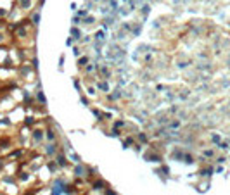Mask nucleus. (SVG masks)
<instances>
[{
  "label": "nucleus",
  "instance_id": "9d476101",
  "mask_svg": "<svg viewBox=\"0 0 230 195\" xmlns=\"http://www.w3.org/2000/svg\"><path fill=\"white\" fill-rule=\"evenodd\" d=\"M35 100L38 102L40 105H45V104H47V100H45V95H44V91H42V90H36V93H35Z\"/></svg>",
  "mask_w": 230,
  "mask_h": 195
},
{
  "label": "nucleus",
  "instance_id": "0eeeda50",
  "mask_svg": "<svg viewBox=\"0 0 230 195\" xmlns=\"http://www.w3.org/2000/svg\"><path fill=\"white\" fill-rule=\"evenodd\" d=\"M71 38L76 40V42H82V38H83V31H80V28L73 26V28H71Z\"/></svg>",
  "mask_w": 230,
  "mask_h": 195
},
{
  "label": "nucleus",
  "instance_id": "1a4fd4ad",
  "mask_svg": "<svg viewBox=\"0 0 230 195\" xmlns=\"http://www.w3.org/2000/svg\"><path fill=\"white\" fill-rule=\"evenodd\" d=\"M201 154H203V159H215V157H216V154H215V148H204Z\"/></svg>",
  "mask_w": 230,
  "mask_h": 195
},
{
  "label": "nucleus",
  "instance_id": "ddd939ff",
  "mask_svg": "<svg viewBox=\"0 0 230 195\" xmlns=\"http://www.w3.org/2000/svg\"><path fill=\"white\" fill-rule=\"evenodd\" d=\"M135 142H139V143H142V145H145V143L149 142V138H147V135L145 133H142V131H139V133H137V136H135Z\"/></svg>",
  "mask_w": 230,
  "mask_h": 195
},
{
  "label": "nucleus",
  "instance_id": "9b49d317",
  "mask_svg": "<svg viewBox=\"0 0 230 195\" xmlns=\"http://www.w3.org/2000/svg\"><path fill=\"white\" fill-rule=\"evenodd\" d=\"M209 138H211V143H213V145H220V143L223 142V138H221L220 133H211V135H209Z\"/></svg>",
  "mask_w": 230,
  "mask_h": 195
},
{
  "label": "nucleus",
  "instance_id": "412c9836",
  "mask_svg": "<svg viewBox=\"0 0 230 195\" xmlns=\"http://www.w3.org/2000/svg\"><path fill=\"white\" fill-rule=\"evenodd\" d=\"M73 52H74V55H78V54H80V48H78V47H74V48H73Z\"/></svg>",
  "mask_w": 230,
  "mask_h": 195
},
{
  "label": "nucleus",
  "instance_id": "2eb2a0df",
  "mask_svg": "<svg viewBox=\"0 0 230 195\" xmlns=\"http://www.w3.org/2000/svg\"><path fill=\"white\" fill-rule=\"evenodd\" d=\"M87 91H88V95H90V97H95L97 95V88L94 87L92 83H88V85H87Z\"/></svg>",
  "mask_w": 230,
  "mask_h": 195
},
{
  "label": "nucleus",
  "instance_id": "6e6552de",
  "mask_svg": "<svg viewBox=\"0 0 230 195\" xmlns=\"http://www.w3.org/2000/svg\"><path fill=\"white\" fill-rule=\"evenodd\" d=\"M92 188H95V190H106L107 185L104 183V180H94V181H92Z\"/></svg>",
  "mask_w": 230,
  "mask_h": 195
},
{
  "label": "nucleus",
  "instance_id": "f03ea898",
  "mask_svg": "<svg viewBox=\"0 0 230 195\" xmlns=\"http://www.w3.org/2000/svg\"><path fill=\"white\" fill-rule=\"evenodd\" d=\"M87 173H88V168L85 164H82V162H78V164L73 168V174L76 178H85V176H87Z\"/></svg>",
  "mask_w": 230,
  "mask_h": 195
},
{
  "label": "nucleus",
  "instance_id": "dca6fc26",
  "mask_svg": "<svg viewBox=\"0 0 230 195\" xmlns=\"http://www.w3.org/2000/svg\"><path fill=\"white\" fill-rule=\"evenodd\" d=\"M19 5H21V9H30L31 0H19Z\"/></svg>",
  "mask_w": 230,
  "mask_h": 195
},
{
  "label": "nucleus",
  "instance_id": "4468645a",
  "mask_svg": "<svg viewBox=\"0 0 230 195\" xmlns=\"http://www.w3.org/2000/svg\"><path fill=\"white\" fill-rule=\"evenodd\" d=\"M30 19H31V22H33V26L36 28V26H38V22H40V14L38 12H33Z\"/></svg>",
  "mask_w": 230,
  "mask_h": 195
},
{
  "label": "nucleus",
  "instance_id": "f257e3e1",
  "mask_svg": "<svg viewBox=\"0 0 230 195\" xmlns=\"http://www.w3.org/2000/svg\"><path fill=\"white\" fill-rule=\"evenodd\" d=\"M30 140H33V143H35V145H38V143H44V142H45V131L42 130V128H36V126H33Z\"/></svg>",
  "mask_w": 230,
  "mask_h": 195
},
{
  "label": "nucleus",
  "instance_id": "f8f14e48",
  "mask_svg": "<svg viewBox=\"0 0 230 195\" xmlns=\"http://www.w3.org/2000/svg\"><path fill=\"white\" fill-rule=\"evenodd\" d=\"M182 128V121L180 119H173L168 123V130H180Z\"/></svg>",
  "mask_w": 230,
  "mask_h": 195
},
{
  "label": "nucleus",
  "instance_id": "6ab92c4d",
  "mask_svg": "<svg viewBox=\"0 0 230 195\" xmlns=\"http://www.w3.org/2000/svg\"><path fill=\"white\" fill-rule=\"evenodd\" d=\"M104 195H119V193H118V192H114V190H111V188H106Z\"/></svg>",
  "mask_w": 230,
  "mask_h": 195
},
{
  "label": "nucleus",
  "instance_id": "39448f33",
  "mask_svg": "<svg viewBox=\"0 0 230 195\" xmlns=\"http://www.w3.org/2000/svg\"><path fill=\"white\" fill-rule=\"evenodd\" d=\"M45 152H47V156H48V157H56V156H57L56 142H54V143H45Z\"/></svg>",
  "mask_w": 230,
  "mask_h": 195
},
{
  "label": "nucleus",
  "instance_id": "423d86ee",
  "mask_svg": "<svg viewBox=\"0 0 230 195\" xmlns=\"http://www.w3.org/2000/svg\"><path fill=\"white\" fill-rule=\"evenodd\" d=\"M147 154H151V156H144V159H145V160H151V162H159V160H161V154H159V152H154V150H149L147 152Z\"/></svg>",
  "mask_w": 230,
  "mask_h": 195
},
{
  "label": "nucleus",
  "instance_id": "f3484780",
  "mask_svg": "<svg viewBox=\"0 0 230 195\" xmlns=\"http://www.w3.org/2000/svg\"><path fill=\"white\" fill-rule=\"evenodd\" d=\"M88 61H90V59H88V55L80 57V59H78V66H87V64H88Z\"/></svg>",
  "mask_w": 230,
  "mask_h": 195
},
{
  "label": "nucleus",
  "instance_id": "7ed1b4c3",
  "mask_svg": "<svg viewBox=\"0 0 230 195\" xmlns=\"http://www.w3.org/2000/svg\"><path fill=\"white\" fill-rule=\"evenodd\" d=\"M95 88L102 93H111V85H109L107 79H100V81L95 83Z\"/></svg>",
  "mask_w": 230,
  "mask_h": 195
},
{
  "label": "nucleus",
  "instance_id": "aec40b11",
  "mask_svg": "<svg viewBox=\"0 0 230 195\" xmlns=\"http://www.w3.org/2000/svg\"><path fill=\"white\" fill-rule=\"evenodd\" d=\"M66 45H68V47H73V38H68V40H66Z\"/></svg>",
  "mask_w": 230,
  "mask_h": 195
},
{
  "label": "nucleus",
  "instance_id": "20e7f679",
  "mask_svg": "<svg viewBox=\"0 0 230 195\" xmlns=\"http://www.w3.org/2000/svg\"><path fill=\"white\" fill-rule=\"evenodd\" d=\"M213 174H215V166H204V168H201L199 169V176H203V178H211Z\"/></svg>",
  "mask_w": 230,
  "mask_h": 195
},
{
  "label": "nucleus",
  "instance_id": "a211bd4d",
  "mask_svg": "<svg viewBox=\"0 0 230 195\" xmlns=\"http://www.w3.org/2000/svg\"><path fill=\"white\" fill-rule=\"evenodd\" d=\"M215 159H216V162H218V164H221V166H223V164H225V162H227V157H225V156L215 157Z\"/></svg>",
  "mask_w": 230,
  "mask_h": 195
}]
</instances>
